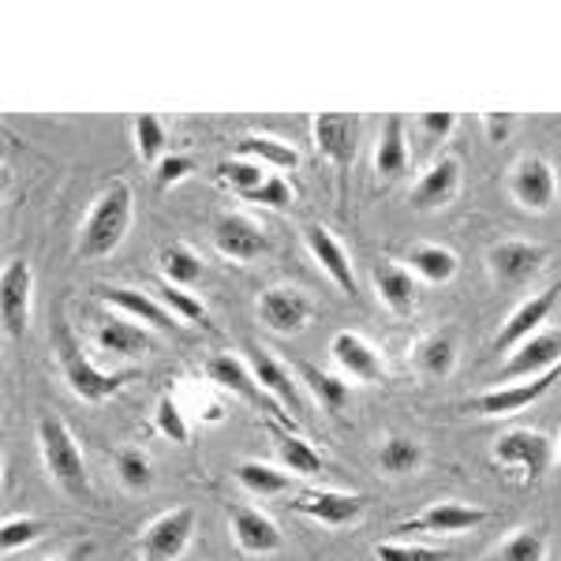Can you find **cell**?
<instances>
[{
	"instance_id": "cell-1",
	"label": "cell",
	"mask_w": 561,
	"mask_h": 561,
	"mask_svg": "<svg viewBox=\"0 0 561 561\" xmlns=\"http://www.w3.org/2000/svg\"><path fill=\"white\" fill-rule=\"evenodd\" d=\"M135 217V192L128 180H113L105 184L98 198L90 203V214L79 225L76 255L83 262H102L124 243Z\"/></svg>"
},
{
	"instance_id": "cell-2",
	"label": "cell",
	"mask_w": 561,
	"mask_h": 561,
	"mask_svg": "<svg viewBox=\"0 0 561 561\" xmlns=\"http://www.w3.org/2000/svg\"><path fill=\"white\" fill-rule=\"evenodd\" d=\"M38 454L45 465V476L57 486L60 494H68L71 502H87L90 497V476H87V460L79 449L76 434L60 415H42L38 420Z\"/></svg>"
},
{
	"instance_id": "cell-3",
	"label": "cell",
	"mask_w": 561,
	"mask_h": 561,
	"mask_svg": "<svg viewBox=\"0 0 561 561\" xmlns=\"http://www.w3.org/2000/svg\"><path fill=\"white\" fill-rule=\"evenodd\" d=\"M53 352H57V364H60V375H65L68 389L87 404L108 401V397H116L124 389V382H128V375H108V370L90 364L87 352L79 348L76 333H71V325L65 319H57V325H53Z\"/></svg>"
},
{
	"instance_id": "cell-4",
	"label": "cell",
	"mask_w": 561,
	"mask_h": 561,
	"mask_svg": "<svg viewBox=\"0 0 561 561\" xmlns=\"http://www.w3.org/2000/svg\"><path fill=\"white\" fill-rule=\"evenodd\" d=\"M491 460L505 479H513V483H520V486H531L547 476L550 460H554V442L542 431H528V427L505 431L494 438Z\"/></svg>"
},
{
	"instance_id": "cell-5",
	"label": "cell",
	"mask_w": 561,
	"mask_h": 561,
	"mask_svg": "<svg viewBox=\"0 0 561 561\" xmlns=\"http://www.w3.org/2000/svg\"><path fill=\"white\" fill-rule=\"evenodd\" d=\"M34 314V270L26 259H8L0 270V325L8 341H23Z\"/></svg>"
},
{
	"instance_id": "cell-6",
	"label": "cell",
	"mask_w": 561,
	"mask_h": 561,
	"mask_svg": "<svg viewBox=\"0 0 561 561\" xmlns=\"http://www.w3.org/2000/svg\"><path fill=\"white\" fill-rule=\"evenodd\" d=\"M195 510L192 505H176L153 517L139 536V558L142 561H180L187 554L195 539Z\"/></svg>"
},
{
	"instance_id": "cell-7",
	"label": "cell",
	"mask_w": 561,
	"mask_h": 561,
	"mask_svg": "<svg viewBox=\"0 0 561 561\" xmlns=\"http://www.w3.org/2000/svg\"><path fill=\"white\" fill-rule=\"evenodd\" d=\"M558 378H561V364L554 370H547V375H539V378H524V382H502L497 389H486V393L472 397L468 412L483 415V420H502V415H517L524 409H531V404H539L542 397H547L550 389H554Z\"/></svg>"
},
{
	"instance_id": "cell-8",
	"label": "cell",
	"mask_w": 561,
	"mask_h": 561,
	"mask_svg": "<svg viewBox=\"0 0 561 561\" xmlns=\"http://www.w3.org/2000/svg\"><path fill=\"white\" fill-rule=\"evenodd\" d=\"M510 195L520 210L528 214H547L558 198V173L542 153H524L517 165L510 169Z\"/></svg>"
},
{
	"instance_id": "cell-9",
	"label": "cell",
	"mask_w": 561,
	"mask_h": 561,
	"mask_svg": "<svg viewBox=\"0 0 561 561\" xmlns=\"http://www.w3.org/2000/svg\"><path fill=\"white\" fill-rule=\"evenodd\" d=\"M550 251L531 240H502L486 251V270L502 288H520L547 266Z\"/></svg>"
},
{
	"instance_id": "cell-10",
	"label": "cell",
	"mask_w": 561,
	"mask_h": 561,
	"mask_svg": "<svg viewBox=\"0 0 561 561\" xmlns=\"http://www.w3.org/2000/svg\"><path fill=\"white\" fill-rule=\"evenodd\" d=\"M486 520V510L465 502H434L423 513L397 524V536H465Z\"/></svg>"
},
{
	"instance_id": "cell-11",
	"label": "cell",
	"mask_w": 561,
	"mask_h": 561,
	"mask_svg": "<svg viewBox=\"0 0 561 561\" xmlns=\"http://www.w3.org/2000/svg\"><path fill=\"white\" fill-rule=\"evenodd\" d=\"M255 311L266 330L280 333V337H293V333L307 330V322H311V314H314V304H311V296L300 293V288L274 285L259 296Z\"/></svg>"
},
{
	"instance_id": "cell-12",
	"label": "cell",
	"mask_w": 561,
	"mask_h": 561,
	"mask_svg": "<svg viewBox=\"0 0 561 561\" xmlns=\"http://www.w3.org/2000/svg\"><path fill=\"white\" fill-rule=\"evenodd\" d=\"M558 300H561V285H550V288H542V293L528 296V300H520L517 307H513L510 319L502 322V330H497L494 348L513 352V348H520L528 337H536V333L542 330V322L554 314Z\"/></svg>"
},
{
	"instance_id": "cell-13",
	"label": "cell",
	"mask_w": 561,
	"mask_h": 561,
	"mask_svg": "<svg viewBox=\"0 0 561 561\" xmlns=\"http://www.w3.org/2000/svg\"><path fill=\"white\" fill-rule=\"evenodd\" d=\"M203 370H206V378H210L214 386L229 389L232 397L255 404V409H262V412H277L280 409L277 401H270V397H266V389L259 386V378H255V370H251L248 359L232 356V352H214V356L206 359Z\"/></svg>"
},
{
	"instance_id": "cell-14",
	"label": "cell",
	"mask_w": 561,
	"mask_h": 561,
	"mask_svg": "<svg viewBox=\"0 0 561 561\" xmlns=\"http://www.w3.org/2000/svg\"><path fill=\"white\" fill-rule=\"evenodd\" d=\"M293 510L322 524V528H348L367 513V497L348 491H304L296 494Z\"/></svg>"
},
{
	"instance_id": "cell-15",
	"label": "cell",
	"mask_w": 561,
	"mask_h": 561,
	"mask_svg": "<svg viewBox=\"0 0 561 561\" xmlns=\"http://www.w3.org/2000/svg\"><path fill=\"white\" fill-rule=\"evenodd\" d=\"M330 356H333V364L341 367V375L352 378V382L375 386V382H382V378H386V364H382V356H378V348L370 345L367 337L352 333V330L333 333Z\"/></svg>"
},
{
	"instance_id": "cell-16",
	"label": "cell",
	"mask_w": 561,
	"mask_h": 561,
	"mask_svg": "<svg viewBox=\"0 0 561 561\" xmlns=\"http://www.w3.org/2000/svg\"><path fill=\"white\" fill-rule=\"evenodd\" d=\"M214 248L232 262H255L270 251V240L248 214H217Z\"/></svg>"
},
{
	"instance_id": "cell-17",
	"label": "cell",
	"mask_w": 561,
	"mask_h": 561,
	"mask_svg": "<svg viewBox=\"0 0 561 561\" xmlns=\"http://www.w3.org/2000/svg\"><path fill=\"white\" fill-rule=\"evenodd\" d=\"M98 300L108 304L113 311L128 314V319L142 322V325H153V330H176L180 319L173 311H169L165 304L158 300V296L142 293V288H131V285H98L94 288Z\"/></svg>"
},
{
	"instance_id": "cell-18",
	"label": "cell",
	"mask_w": 561,
	"mask_h": 561,
	"mask_svg": "<svg viewBox=\"0 0 561 561\" xmlns=\"http://www.w3.org/2000/svg\"><path fill=\"white\" fill-rule=\"evenodd\" d=\"M460 180H465L460 161L454 158V153H442V158H434L427 165V173L415 180L412 206H415V210H423V214L446 210V206L460 195Z\"/></svg>"
},
{
	"instance_id": "cell-19",
	"label": "cell",
	"mask_w": 561,
	"mask_h": 561,
	"mask_svg": "<svg viewBox=\"0 0 561 561\" xmlns=\"http://www.w3.org/2000/svg\"><path fill=\"white\" fill-rule=\"evenodd\" d=\"M558 364H561V333L539 330L536 337H528L520 348L510 352V359H505V367L497 378H502V382H524V378L547 375V370H554Z\"/></svg>"
},
{
	"instance_id": "cell-20",
	"label": "cell",
	"mask_w": 561,
	"mask_h": 561,
	"mask_svg": "<svg viewBox=\"0 0 561 561\" xmlns=\"http://www.w3.org/2000/svg\"><path fill=\"white\" fill-rule=\"evenodd\" d=\"M311 131H314V147L325 161L345 173V169L356 161V147H359V121L348 113H319L311 121Z\"/></svg>"
},
{
	"instance_id": "cell-21",
	"label": "cell",
	"mask_w": 561,
	"mask_h": 561,
	"mask_svg": "<svg viewBox=\"0 0 561 561\" xmlns=\"http://www.w3.org/2000/svg\"><path fill=\"white\" fill-rule=\"evenodd\" d=\"M229 528H232V539L243 554L251 558H270L285 547V531L277 528V520H270L262 510H251V505H237L229 513Z\"/></svg>"
},
{
	"instance_id": "cell-22",
	"label": "cell",
	"mask_w": 561,
	"mask_h": 561,
	"mask_svg": "<svg viewBox=\"0 0 561 561\" xmlns=\"http://www.w3.org/2000/svg\"><path fill=\"white\" fill-rule=\"evenodd\" d=\"M304 243H307V251H311V259L319 262L322 274L345 296H356V274H352V259H348V251L341 248V240L333 237L325 225H307Z\"/></svg>"
},
{
	"instance_id": "cell-23",
	"label": "cell",
	"mask_w": 561,
	"mask_h": 561,
	"mask_svg": "<svg viewBox=\"0 0 561 561\" xmlns=\"http://www.w3.org/2000/svg\"><path fill=\"white\" fill-rule=\"evenodd\" d=\"M370 280H375L378 304H382L389 314H397V319H409V314L415 311V304H420V280H415V274L409 266L378 262Z\"/></svg>"
},
{
	"instance_id": "cell-24",
	"label": "cell",
	"mask_w": 561,
	"mask_h": 561,
	"mask_svg": "<svg viewBox=\"0 0 561 561\" xmlns=\"http://www.w3.org/2000/svg\"><path fill=\"white\" fill-rule=\"evenodd\" d=\"M248 364H251V370H255L259 386L266 389L270 401H277L280 409H288L293 415H304L300 378H293V370L280 364V359L270 356L266 348H251L248 352Z\"/></svg>"
},
{
	"instance_id": "cell-25",
	"label": "cell",
	"mask_w": 561,
	"mask_h": 561,
	"mask_svg": "<svg viewBox=\"0 0 561 561\" xmlns=\"http://www.w3.org/2000/svg\"><path fill=\"white\" fill-rule=\"evenodd\" d=\"M94 345L105 352V356H121V359H135L147 356L153 348V337L147 325H139L128 314H113V319H102L94 330Z\"/></svg>"
},
{
	"instance_id": "cell-26",
	"label": "cell",
	"mask_w": 561,
	"mask_h": 561,
	"mask_svg": "<svg viewBox=\"0 0 561 561\" xmlns=\"http://www.w3.org/2000/svg\"><path fill=\"white\" fill-rule=\"evenodd\" d=\"M409 169V124L404 116H386L382 121V131H378V142H375V173L378 180L393 184V180L404 176Z\"/></svg>"
},
{
	"instance_id": "cell-27",
	"label": "cell",
	"mask_w": 561,
	"mask_h": 561,
	"mask_svg": "<svg viewBox=\"0 0 561 561\" xmlns=\"http://www.w3.org/2000/svg\"><path fill=\"white\" fill-rule=\"evenodd\" d=\"M412 367L427 382H446L457 370V341L449 333H431L412 348Z\"/></svg>"
},
{
	"instance_id": "cell-28",
	"label": "cell",
	"mask_w": 561,
	"mask_h": 561,
	"mask_svg": "<svg viewBox=\"0 0 561 561\" xmlns=\"http://www.w3.org/2000/svg\"><path fill=\"white\" fill-rule=\"evenodd\" d=\"M237 158L259 161L262 169H277V173H293L300 169V150L293 142L277 139V135H240Z\"/></svg>"
},
{
	"instance_id": "cell-29",
	"label": "cell",
	"mask_w": 561,
	"mask_h": 561,
	"mask_svg": "<svg viewBox=\"0 0 561 561\" xmlns=\"http://www.w3.org/2000/svg\"><path fill=\"white\" fill-rule=\"evenodd\" d=\"M409 270L415 280H427V285H449L460 270L457 251L442 248V243H415L409 251Z\"/></svg>"
},
{
	"instance_id": "cell-30",
	"label": "cell",
	"mask_w": 561,
	"mask_h": 561,
	"mask_svg": "<svg viewBox=\"0 0 561 561\" xmlns=\"http://www.w3.org/2000/svg\"><path fill=\"white\" fill-rule=\"evenodd\" d=\"M300 382L307 386V393L314 397V404H319L325 415H341L348 409L352 386L341 375H330V370H322L314 364H300Z\"/></svg>"
},
{
	"instance_id": "cell-31",
	"label": "cell",
	"mask_w": 561,
	"mask_h": 561,
	"mask_svg": "<svg viewBox=\"0 0 561 561\" xmlns=\"http://www.w3.org/2000/svg\"><path fill=\"white\" fill-rule=\"evenodd\" d=\"M237 483L251 497H262V502H266V497L285 494L288 486H293V476H288L285 468L266 465V460H240V465H237Z\"/></svg>"
},
{
	"instance_id": "cell-32",
	"label": "cell",
	"mask_w": 561,
	"mask_h": 561,
	"mask_svg": "<svg viewBox=\"0 0 561 561\" xmlns=\"http://www.w3.org/2000/svg\"><path fill=\"white\" fill-rule=\"evenodd\" d=\"M158 270L165 277V285L176 288H192L198 277H203V259L195 255L187 243H165L158 251Z\"/></svg>"
},
{
	"instance_id": "cell-33",
	"label": "cell",
	"mask_w": 561,
	"mask_h": 561,
	"mask_svg": "<svg viewBox=\"0 0 561 561\" xmlns=\"http://www.w3.org/2000/svg\"><path fill=\"white\" fill-rule=\"evenodd\" d=\"M277 460L288 476H304V479L319 476L325 468L322 454L307 438H300V434H277Z\"/></svg>"
},
{
	"instance_id": "cell-34",
	"label": "cell",
	"mask_w": 561,
	"mask_h": 561,
	"mask_svg": "<svg viewBox=\"0 0 561 561\" xmlns=\"http://www.w3.org/2000/svg\"><path fill=\"white\" fill-rule=\"evenodd\" d=\"M378 465H382V472L389 476H412V472H420V465H423V446L412 438H401V434H389L382 442V449H378Z\"/></svg>"
},
{
	"instance_id": "cell-35",
	"label": "cell",
	"mask_w": 561,
	"mask_h": 561,
	"mask_svg": "<svg viewBox=\"0 0 561 561\" xmlns=\"http://www.w3.org/2000/svg\"><path fill=\"white\" fill-rule=\"evenodd\" d=\"M131 135H135V153H139L142 165H158V161L165 158L169 131H165V124H161V116H153V113L135 116Z\"/></svg>"
},
{
	"instance_id": "cell-36",
	"label": "cell",
	"mask_w": 561,
	"mask_h": 561,
	"mask_svg": "<svg viewBox=\"0 0 561 561\" xmlns=\"http://www.w3.org/2000/svg\"><path fill=\"white\" fill-rule=\"evenodd\" d=\"M214 176L221 180L225 187H232V192H237V195L243 198V195L255 192V187L266 184V176H270V173L259 165V161H248V158H237V153H232V158H225L221 165L214 169Z\"/></svg>"
},
{
	"instance_id": "cell-37",
	"label": "cell",
	"mask_w": 561,
	"mask_h": 561,
	"mask_svg": "<svg viewBox=\"0 0 561 561\" xmlns=\"http://www.w3.org/2000/svg\"><path fill=\"white\" fill-rule=\"evenodd\" d=\"M49 536V520L42 517H8L0 524V550L4 554H20V550L34 547L38 539Z\"/></svg>"
},
{
	"instance_id": "cell-38",
	"label": "cell",
	"mask_w": 561,
	"mask_h": 561,
	"mask_svg": "<svg viewBox=\"0 0 561 561\" xmlns=\"http://www.w3.org/2000/svg\"><path fill=\"white\" fill-rule=\"evenodd\" d=\"M494 561H547V539L542 531L520 528L494 550Z\"/></svg>"
},
{
	"instance_id": "cell-39",
	"label": "cell",
	"mask_w": 561,
	"mask_h": 561,
	"mask_svg": "<svg viewBox=\"0 0 561 561\" xmlns=\"http://www.w3.org/2000/svg\"><path fill=\"white\" fill-rule=\"evenodd\" d=\"M158 300L169 307V311L176 314L184 325H210V311L203 307V300L198 296H192L187 288H176V285H165L158 293Z\"/></svg>"
},
{
	"instance_id": "cell-40",
	"label": "cell",
	"mask_w": 561,
	"mask_h": 561,
	"mask_svg": "<svg viewBox=\"0 0 561 561\" xmlns=\"http://www.w3.org/2000/svg\"><path fill=\"white\" fill-rule=\"evenodd\" d=\"M116 476L128 491H150L153 483V465L142 449H121L116 454Z\"/></svg>"
},
{
	"instance_id": "cell-41",
	"label": "cell",
	"mask_w": 561,
	"mask_h": 561,
	"mask_svg": "<svg viewBox=\"0 0 561 561\" xmlns=\"http://www.w3.org/2000/svg\"><path fill=\"white\" fill-rule=\"evenodd\" d=\"M153 427H158L161 438L176 442V446H187V438H192V427H187L184 412H180V404L173 397H161L158 409H153Z\"/></svg>"
},
{
	"instance_id": "cell-42",
	"label": "cell",
	"mask_w": 561,
	"mask_h": 561,
	"mask_svg": "<svg viewBox=\"0 0 561 561\" xmlns=\"http://www.w3.org/2000/svg\"><path fill=\"white\" fill-rule=\"evenodd\" d=\"M378 561H449V550L438 547H420V542H404V539H389L375 547Z\"/></svg>"
},
{
	"instance_id": "cell-43",
	"label": "cell",
	"mask_w": 561,
	"mask_h": 561,
	"mask_svg": "<svg viewBox=\"0 0 561 561\" xmlns=\"http://www.w3.org/2000/svg\"><path fill=\"white\" fill-rule=\"evenodd\" d=\"M192 173H195L192 153H165V158L153 165V187H158V192H169V187L184 184Z\"/></svg>"
},
{
	"instance_id": "cell-44",
	"label": "cell",
	"mask_w": 561,
	"mask_h": 561,
	"mask_svg": "<svg viewBox=\"0 0 561 561\" xmlns=\"http://www.w3.org/2000/svg\"><path fill=\"white\" fill-rule=\"evenodd\" d=\"M243 203H255V206H270V210H288L296 203V192L288 187V180L280 173H270L266 184L255 187L251 195H243Z\"/></svg>"
},
{
	"instance_id": "cell-45",
	"label": "cell",
	"mask_w": 561,
	"mask_h": 561,
	"mask_svg": "<svg viewBox=\"0 0 561 561\" xmlns=\"http://www.w3.org/2000/svg\"><path fill=\"white\" fill-rule=\"evenodd\" d=\"M412 131L420 135L423 147H438V142H446L457 131V113H420Z\"/></svg>"
},
{
	"instance_id": "cell-46",
	"label": "cell",
	"mask_w": 561,
	"mask_h": 561,
	"mask_svg": "<svg viewBox=\"0 0 561 561\" xmlns=\"http://www.w3.org/2000/svg\"><path fill=\"white\" fill-rule=\"evenodd\" d=\"M517 128V113H483V131L491 142H505Z\"/></svg>"
},
{
	"instance_id": "cell-47",
	"label": "cell",
	"mask_w": 561,
	"mask_h": 561,
	"mask_svg": "<svg viewBox=\"0 0 561 561\" xmlns=\"http://www.w3.org/2000/svg\"><path fill=\"white\" fill-rule=\"evenodd\" d=\"M42 561H90V547H71L65 554H53V558H42Z\"/></svg>"
}]
</instances>
